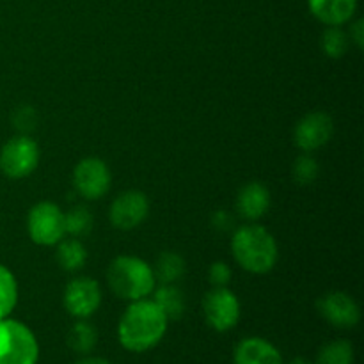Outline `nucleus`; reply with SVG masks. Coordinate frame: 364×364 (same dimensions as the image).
Segmentation results:
<instances>
[{
	"instance_id": "obj_1",
	"label": "nucleus",
	"mask_w": 364,
	"mask_h": 364,
	"mask_svg": "<svg viewBox=\"0 0 364 364\" xmlns=\"http://www.w3.org/2000/svg\"><path fill=\"white\" fill-rule=\"evenodd\" d=\"M169 320L151 299L134 301L117 323V340L121 347L134 354L155 348L167 333Z\"/></svg>"
},
{
	"instance_id": "obj_2",
	"label": "nucleus",
	"mask_w": 364,
	"mask_h": 364,
	"mask_svg": "<svg viewBox=\"0 0 364 364\" xmlns=\"http://www.w3.org/2000/svg\"><path fill=\"white\" fill-rule=\"evenodd\" d=\"M231 251L238 265L252 274L272 270L279 256L274 237L258 224H244L237 228L231 238Z\"/></svg>"
},
{
	"instance_id": "obj_3",
	"label": "nucleus",
	"mask_w": 364,
	"mask_h": 364,
	"mask_svg": "<svg viewBox=\"0 0 364 364\" xmlns=\"http://www.w3.org/2000/svg\"><path fill=\"white\" fill-rule=\"evenodd\" d=\"M107 281L117 297L132 302L148 299L156 283L151 267L135 256H119L114 259L107 270Z\"/></svg>"
},
{
	"instance_id": "obj_4",
	"label": "nucleus",
	"mask_w": 364,
	"mask_h": 364,
	"mask_svg": "<svg viewBox=\"0 0 364 364\" xmlns=\"http://www.w3.org/2000/svg\"><path fill=\"white\" fill-rule=\"evenodd\" d=\"M39 343L25 323L13 318L0 320V364H38Z\"/></svg>"
},
{
	"instance_id": "obj_5",
	"label": "nucleus",
	"mask_w": 364,
	"mask_h": 364,
	"mask_svg": "<svg viewBox=\"0 0 364 364\" xmlns=\"http://www.w3.org/2000/svg\"><path fill=\"white\" fill-rule=\"evenodd\" d=\"M240 301L226 287L213 288L203 299V315L206 323L217 333H228L240 320Z\"/></svg>"
},
{
	"instance_id": "obj_6",
	"label": "nucleus",
	"mask_w": 364,
	"mask_h": 364,
	"mask_svg": "<svg viewBox=\"0 0 364 364\" xmlns=\"http://www.w3.org/2000/svg\"><path fill=\"white\" fill-rule=\"evenodd\" d=\"M28 235L32 242L39 245H55L63 240L64 233V213L55 203L41 201L32 206L27 219Z\"/></svg>"
},
{
	"instance_id": "obj_7",
	"label": "nucleus",
	"mask_w": 364,
	"mask_h": 364,
	"mask_svg": "<svg viewBox=\"0 0 364 364\" xmlns=\"http://www.w3.org/2000/svg\"><path fill=\"white\" fill-rule=\"evenodd\" d=\"M39 148L27 135H18L4 144L0 169L9 178H25L38 167Z\"/></svg>"
},
{
	"instance_id": "obj_8",
	"label": "nucleus",
	"mask_w": 364,
	"mask_h": 364,
	"mask_svg": "<svg viewBox=\"0 0 364 364\" xmlns=\"http://www.w3.org/2000/svg\"><path fill=\"white\" fill-rule=\"evenodd\" d=\"M102 304V288L91 277H75L64 290V308L77 320H87Z\"/></svg>"
},
{
	"instance_id": "obj_9",
	"label": "nucleus",
	"mask_w": 364,
	"mask_h": 364,
	"mask_svg": "<svg viewBox=\"0 0 364 364\" xmlns=\"http://www.w3.org/2000/svg\"><path fill=\"white\" fill-rule=\"evenodd\" d=\"M73 185L82 198L100 199L110 187L109 167L95 156L80 160L73 171Z\"/></svg>"
},
{
	"instance_id": "obj_10",
	"label": "nucleus",
	"mask_w": 364,
	"mask_h": 364,
	"mask_svg": "<svg viewBox=\"0 0 364 364\" xmlns=\"http://www.w3.org/2000/svg\"><path fill=\"white\" fill-rule=\"evenodd\" d=\"M318 311L327 322L338 329H352L361 320V309L350 295L343 291H331L318 299Z\"/></svg>"
},
{
	"instance_id": "obj_11",
	"label": "nucleus",
	"mask_w": 364,
	"mask_h": 364,
	"mask_svg": "<svg viewBox=\"0 0 364 364\" xmlns=\"http://www.w3.org/2000/svg\"><path fill=\"white\" fill-rule=\"evenodd\" d=\"M149 203L142 192L128 191L117 196L110 206V223L117 230H134L148 217Z\"/></svg>"
},
{
	"instance_id": "obj_12",
	"label": "nucleus",
	"mask_w": 364,
	"mask_h": 364,
	"mask_svg": "<svg viewBox=\"0 0 364 364\" xmlns=\"http://www.w3.org/2000/svg\"><path fill=\"white\" fill-rule=\"evenodd\" d=\"M334 134V123L329 114L311 112L302 117L294 132L295 144L304 151H315L331 141Z\"/></svg>"
},
{
	"instance_id": "obj_13",
	"label": "nucleus",
	"mask_w": 364,
	"mask_h": 364,
	"mask_svg": "<svg viewBox=\"0 0 364 364\" xmlns=\"http://www.w3.org/2000/svg\"><path fill=\"white\" fill-rule=\"evenodd\" d=\"M233 364H284L279 348L265 338H244L235 347Z\"/></svg>"
},
{
	"instance_id": "obj_14",
	"label": "nucleus",
	"mask_w": 364,
	"mask_h": 364,
	"mask_svg": "<svg viewBox=\"0 0 364 364\" xmlns=\"http://www.w3.org/2000/svg\"><path fill=\"white\" fill-rule=\"evenodd\" d=\"M270 192L259 181H251L237 196V210L245 220H258L269 212Z\"/></svg>"
},
{
	"instance_id": "obj_15",
	"label": "nucleus",
	"mask_w": 364,
	"mask_h": 364,
	"mask_svg": "<svg viewBox=\"0 0 364 364\" xmlns=\"http://www.w3.org/2000/svg\"><path fill=\"white\" fill-rule=\"evenodd\" d=\"M308 4L313 16L329 27L347 23L358 7V0H308Z\"/></svg>"
},
{
	"instance_id": "obj_16",
	"label": "nucleus",
	"mask_w": 364,
	"mask_h": 364,
	"mask_svg": "<svg viewBox=\"0 0 364 364\" xmlns=\"http://www.w3.org/2000/svg\"><path fill=\"white\" fill-rule=\"evenodd\" d=\"M87 262V251L77 238H66L59 242L57 247V263L66 272H77Z\"/></svg>"
},
{
	"instance_id": "obj_17",
	"label": "nucleus",
	"mask_w": 364,
	"mask_h": 364,
	"mask_svg": "<svg viewBox=\"0 0 364 364\" xmlns=\"http://www.w3.org/2000/svg\"><path fill=\"white\" fill-rule=\"evenodd\" d=\"M160 309L164 311V315L167 316V320H178L183 316L185 313V295L180 288H176L174 284H162L159 290L155 291V299Z\"/></svg>"
},
{
	"instance_id": "obj_18",
	"label": "nucleus",
	"mask_w": 364,
	"mask_h": 364,
	"mask_svg": "<svg viewBox=\"0 0 364 364\" xmlns=\"http://www.w3.org/2000/svg\"><path fill=\"white\" fill-rule=\"evenodd\" d=\"M68 347L73 352L80 355L91 354L92 348L96 347V341H98V333H96L95 327L87 322V320H78L71 326L70 333H68Z\"/></svg>"
},
{
	"instance_id": "obj_19",
	"label": "nucleus",
	"mask_w": 364,
	"mask_h": 364,
	"mask_svg": "<svg viewBox=\"0 0 364 364\" xmlns=\"http://www.w3.org/2000/svg\"><path fill=\"white\" fill-rule=\"evenodd\" d=\"M155 279L164 284H173L185 274V262L176 252H162L155 263Z\"/></svg>"
},
{
	"instance_id": "obj_20",
	"label": "nucleus",
	"mask_w": 364,
	"mask_h": 364,
	"mask_svg": "<svg viewBox=\"0 0 364 364\" xmlns=\"http://www.w3.org/2000/svg\"><path fill=\"white\" fill-rule=\"evenodd\" d=\"M354 347L347 340H333L318 350L315 364H354Z\"/></svg>"
},
{
	"instance_id": "obj_21",
	"label": "nucleus",
	"mask_w": 364,
	"mask_h": 364,
	"mask_svg": "<svg viewBox=\"0 0 364 364\" xmlns=\"http://www.w3.org/2000/svg\"><path fill=\"white\" fill-rule=\"evenodd\" d=\"M18 302V284L9 269L0 265V320L13 313Z\"/></svg>"
},
{
	"instance_id": "obj_22",
	"label": "nucleus",
	"mask_w": 364,
	"mask_h": 364,
	"mask_svg": "<svg viewBox=\"0 0 364 364\" xmlns=\"http://www.w3.org/2000/svg\"><path fill=\"white\" fill-rule=\"evenodd\" d=\"M64 230L71 237H84L92 230V215L85 206H75L64 213Z\"/></svg>"
},
{
	"instance_id": "obj_23",
	"label": "nucleus",
	"mask_w": 364,
	"mask_h": 364,
	"mask_svg": "<svg viewBox=\"0 0 364 364\" xmlns=\"http://www.w3.org/2000/svg\"><path fill=\"white\" fill-rule=\"evenodd\" d=\"M348 48V36L340 27H329L322 36V50L326 55L340 59Z\"/></svg>"
},
{
	"instance_id": "obj_24",
	"label": "nucleus",
	"mask_w": 364,
	"mask_h": 364,
	"mask_svg": "<svg viewBox=\"0 0 364 364\" xmlns=\"http://www.w3.org/2000/svg\"><path fill=\"white\" fill-rule=\"evenodd\" d=\"M318 164L313 156L302 155L299 156L294 162V167H291V174H294V180L297 181L299 185H309L316 180L318 176Z\"/></svg>"
},
{
	"instance_id": "obj_25",
	"label": "nucleus",
	"mask_w": 364,
	"mask_h": 364,
	"mask_svg": "<svg viewBox=\"0 0 364 364\" xmlns=\"http://www.w3.org/2000/svg\"><path fill=\"white\" fill-rule=\"evenodd\" d=\"M210 281L215 288L220 287H228V283L231 281V269L223 262H217L210 267V272H208Z\"/></svg>"
},
{
	"instance_id": "obj_26",
	"label": "nucleus",
	"mask_w": 364,
	"mask_h": 364,
	"mask_svg": "<svg viewBox=\"0 0 364 364\" xmlns=\"http://www.w3.org/2000/svg\"><path fill=\"white\" fill-rule=\"evenodd\" d=\"M14 123H16V128H20V130H31L34 127V112H32V109L23 107V109L18 110Z\"/></svg>"
},
{
	"instance_id": "obj_27",
	"label": "nucleus",
	"mask_w": 364,
	"mask_h": 364,
	"mask_svg": "<svg viewBox=\"0 0 364 364\" xmlns=\"http://www.w3.org/2000/svg\"><path fill=\"white\" fill-rule=\"evenodd\" d=\"M231 224H233V219H231L230 213L217 212L215 215H213V226L219 231H228L231 228Z\"/></svg>"
},
{
	"instance_id": "obj_28",
	"label": "nucleus",
	"mask_w": 364,
	"mask_h": 364,
	"mask_svg": "<svg viewBox=\"0 0 364 364\" xmlns=\"http://www.w3.org/2000/svg\"><path fill=\"white\" fill-rule=\"evenodd\" d=\"M350 38L354 39L355 45H358L359 48H363V20L355 21L354 27H352L350 31Z\"/></svg>"
},
{
	"instance_id": "obj_29",
	"label": "nucleus",
	"mask_w": 364,
	"mask_h": 364,
	"mask_svg": "<svg viewBox=\"0 0 364 364\" xmlns=\"http://www.w3.org/2000/svg\"><path fill=\"white\" fill-rule=\"evenodd\" d=\"M73 364H112L110 361H107V359L103 358H96V355H85V358L78 359V361H75Z\"/></svg>"
},
{
	"instance_id": "obj_30",
	"label": "nucleus",
	"mask_w": 364,
	"mask_h": 364,
	"mask_svg": "<svg viewBox=\"0 0 364 364\" xmlns=\"http://www.w3.org/2000/svg\"><path fill=\"white\" fill-rule=\"evenodd\" d=\"M290 364H311V363H308L306 359H302V358H297V359H294Z\"/></svg>"
}]
</instances>
